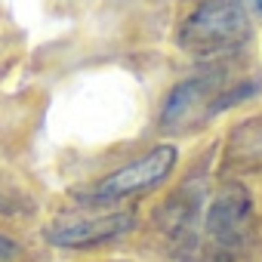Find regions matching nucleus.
<instances>
[{"mask_svg": "<svg viewBox=\"0 0 262 262\" xmlns=\"http://www.w3.org/2000/svg\"><path fill=\"white\" fill-rule=\"evenodd\" d=\"M250 37V16L244 0H204V4L179 25L176 43L194 56L210 59L237 50Z\"/></svg>", "mask_w": 262, "mask_h": 262, "instance_id": "1", "label": "nucleus"}, {"mask_svg": "<svg viewBox=\"0 0 262 262\" xmlns=\"http://www.w3.org/2000/svg\"><path fill=\"white\" fill-rule=\"evenodd\" d=\"M253 198L241 182H228L210 201L204 219L201 262H237L250 234Z\"/></svg>", "mask_w": 262, "mask_h": 262, "instance_id": "2", "label": "nucleus"}, {"mask_svg": "<svg viewBox=\"0 0 262 262\" xmlns=\"http://www.w3.org/2000/svg\"><path fill=\"white\" fill-rule=\"evenodd\" d=\"M176 155H179L176 145H155L151 151H145L133 164L108 173L96 188L80 191L77 198L99 204V201H123V198H133L139 191H148L170 176V170L176 167Z\"/></svg>", "mask_w": 262, "mask_h": 262, "instance_id": "3", "label": "nucleus"}, {"mask_svg": "<svg viewBox=\"0 0 262 262\" xmlns=\"http://www.w3.org/2000/svg\"><path fill=\"white\" fill-rule=\"evenodd\" d=\"M136 228V213L120 210V213H105V216H80V219H62L47 228V241L62 250H86L108 244L126 231Z\"/></svg>", "mask_w": 262, "mask_h": 262, "instance_id": "4", "label": "nucleus"}, {"mask_svg": "<svg viewBox=\"0 0 262 262\" xmlns=\"http://www.w3.org/2000/svg\"><path fill=\"white\" fill-rule=\"evenodd\" d=\"M219 77H222L219 71H207V74L188 77V80H182L179 86H173V93L167 96L164 111H161V126H164V129H179V126L191 117L194 108H201L207 99H213Z\"/></svg>", "mask_w": 262, "mask_h": 262, "instance_id": "5", "label": "nucleus"}, {"mask_svg": "<svg viewBox=\"0 0 262 262\" xmlns=\"http://www.w3.org/2000/svg\"><path fill=\"white\" fill-rule=\"evenodd\" d=\"M198 194H191L188 188H179L161 210V228L170 237H191V228L198 222Z\"/></svg>", "mask_w": 262, "mask_h": 262, "instance_id": "6", "label": "nucleus"}, {"mask_svg": "<svg viewBox=\"0 0 262 262\" xmlns=\"http://www.w3.org/2000/svg\"><path fill=\"white\" fill-rule=\"evenodd\" d=\"M16 253H19V244H16L10 234L0 231V259H13Z\"/></svg>", "mask_w": 262, "mask_h": 262, "instance_id": "7", "label": "nucleus"}, {"mask_svg": "<svg viewBox=\"0 0 262 262\" xmlns=\"http://www.w3.org/2000/svg\"><path fill=\"white\" fill-rule=\"evenodd\" d=\"M253 10H256V13L262 16V0H253Z\"/></svg>", "mask_w": 262, "mask_h": 262, "instance_id": "8", "label": "nucleus"}]
</instances>
